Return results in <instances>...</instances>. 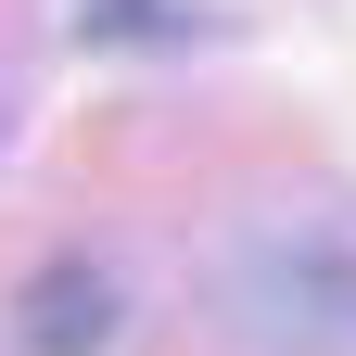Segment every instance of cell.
<instances>
[{
	"label": "cell",
	"instance_id": "cell-1",
	"mask_svg": "<svg viewBox=\"0 0 356 356\" xmlns=\"http://www.w3.org/2000/svg\"><path fill=\"white\" fill-rule=\"evenodd\" d=\"M102 318H115V293L89 280V267H38V280H26V343L38 356H89Z\"/></svg>",
	"mask_w": 356,
	"mask_h": 356
}]
</instances>
